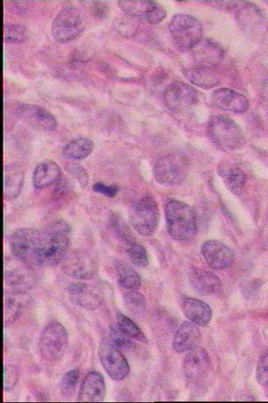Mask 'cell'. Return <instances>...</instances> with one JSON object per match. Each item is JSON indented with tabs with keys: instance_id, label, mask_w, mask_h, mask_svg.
Segmentation results:
<instances>
[{
	"instance_id": "obj_13",
	"label": "cell",
	"mask_w": 268,
	"mask_h": 403,
	"mask_svg": "<svg viewBox=\"0 0 268 403\" xmlns=\"http://www.w3.org/2000/svg\"><path fill=\"white\" fill-rule=\"evenodd\" d=\"M30 267L21 260L20 264L6 266L4 271L5 281L14 293H24L35 284V275Z\"/></svg>"
},
{
	"instance_id": "obj_37",
	"label": "cell",
	"mask_w": 268,
	"mask_h": 403,
	"mask_svg": "<svg viewBox=\"0 0 268 403\" xmlns=\"http://www.w3.org/2000/svg\"><path fill=\"white\" fill-rule=\"evenodd\" d=\"M256 379L260 385L268 383V348L262 353L258 360Z\"/></svg>"
},
{
	"instance_id": "obj_39",
	"label": "cell",
	"mask_w": 268,
	"mask_h": 403,
	"mask_svg": "<svg viewBox=\"0 0 268 403\" xmlns=\"http://www.w3.org/2000/svg\"><path fill=\"white\" fill-rule=\"evenodd\" d=\"M111 225L117 235L126 241L127 243L133 241L127 225L117 215L112 217Z\"/></svg>"
},
{
	"instance_id": "obj_31",
	"label": "cell",
	"mask_w": 268,
	"mask_h": 403,
	"mask_svg": "<svg viewBox=\"0 0 268 403\" xmlns=\"http://www.w3.org/2000/svg\"><path fill=\"white\" fill-rule=\"evenodd\" d=\"M117 328L130 338L142 342H147V337L139 327L127 316L119 313L116 318Z\"/></svg>"
},
{
	"instance_id": "obj_29",
	"label": "cell",
	"mask_w": 268,
	"mask_h": 403,
	"mask_svg": "<svg viewBox=\"0 0 268 403\" xmlns=\"http://www.w3.org/2000/svg\"><path fill=\"white\" fill-rule=\"evenodd\" d=\"M119 284L128 290H137L141 285L139 274L130 266L119 263L117 266Z\"/></svg>"
},
{
	"instance_id": "obj_16",
	"label": "cell",
	"mask_w": 268,
	"mask_h": 403,
	"mask_svg": "<svg viewBox=\"0 0 268 403\" xmlns=\"http://www.w3.org/2000/svg\"><path fill=\"white\" fill-rule=\"evenodd\" d=\"M211 367L210 357L202 347H196L185 356L183 360V370L185 376L191 380H198L204 376Z\"/></svg>"
},
{
	"instance_id": "obj_22",
	"label": "cell",
	"mask_w": 268,
	"mask_h": 403,
	"mask_svg": "<svg viewBox=\"0 0 268 403\" xmlns=\"http://www.w3.org/2000/svg\"><path fill=\"white\" fill-rule=\"evenodd\" d=\"M61 169L57 163L46 160L35 167L32 181L36 188L42 189L56 183L60 178Z\"/></svg>"
},
{
	"instance_id": "obj_7",
	"label": "cell",
	"mask_w": 268,
	"mask_h": 403,
	"mask_svg": "<svg viewBox=\"0 0 268 403\" xmlns=\"http://www.w3.org/2000/svg\"><path fill=\"white\" fill-rule=\"evenodd\" d=\"M169 30L174 43L180 48L191 49L202 38V27L193 16L179 13L170 20Z\"/></svg>"
},
{
	"instance_id": "obj_41",
	"label": "cell",
	"mask_w": 268,
	"mask_h": 403,
	"mask_svg": "<svg viewBox=\"0 0 268 403\" xmlns=\"http://www.w3.org/2000/svg\"><path fill=\"white\" fill-rule=\"evenodd\" d=\"M66 169L72 176L77 180L82 187L87 185L89 177L83 167L79 164L73 163L68 164L66 167Z\"/></svg>"
},
{
	"instance_id": "obj_2",
	"label": "cell",
	"mask_w": 268,
	"mask_h": 403,
	"mask_svg": "<svg viewBox=\"0 0 268 403\" xmlns=\"http://www.w3.org/2000/svg\"><path fill=\"white\" fill-rule=\"evenodd\" d=\"M170 235L177 241L191 239L195 234L197 223L193 208L186 203L170 199L164 207Z\"/></svg>"
},
{
	"instance_id": "obj_38",
	"label": "cell",
	"mask_w": 268,
	"mask_h": 403,
	"mask_svg": "<svg viewBox=\"0 0 268 403\" xmlns=\"http://www.w3.org/2000/svg\"><path fill=\"white\" fill-rule=\"evenodd\" d=\"M18 379V373L16 368L11 365H3V388L4 391L12 390L15 386Z\"/></svg>"
},
{
	"instance_id": "obj_30",
	"label": "cell",
	"mask_w": 268,
	"mask_h": 403,
	"mask_svg": "<svg viewBox=\"0 0 268 403\" xmlns=\"http://www.w3.org/2000/svg\"><path fill=\"white\" fill-rule=\"evenodd\" d=\"M154 1H119L120 8L128 16L146 18Z\"/></svg>"
},
{
	"instance_id": "obj_9",
	"label": "cell",
	"mask_w": 268,
	"mask_h": 403,
	"mask_svg": "<svg viewBox=\"0 0 268 403\" xmlns=\"http://www.w3.org/2000/svg\"><path fill=\"white\" fill-rule=\"evenodd\" d=\"M98 357L105 372L112 380L120 381L128 375L130 367L126 359L110 341L100 342Z\"/></svg>"
},
{
	"instance_id": "obj_17",
	"label": "cell",
	"mask_w": 268,
	"mask_h": 403,
	"mask_svg": "<svg viewBox=\"0 0 268 403\" xmlns=\"http://www.w3.org/2000/svg\"><path fill=\"white\" fill-rule=\"evenodd\" d=\"M211 102L216 108L235 113H244L249 107L245 96L228 88L214 90L211 95Z\"/></svg>"
},
{
	"instance_id": "obj_26",
	"label": "cell",
	"mask_w": 268,
	"mask_h": 403,
	"mask_svg": "<svg viewBox=\"0 0 268 403\" xmlns=\"http://www.w3.org/2000/svg\"><path fill=\"white\" fill-rule=\"evenodd\" d=\"M227 188L233 194L239 195L246 183V175L239 167L231 164H223L218 169Z\"/></svg>"
},
{
	"instance_id": "obj_45",
	"label": "cell",
	"mask_w": 268,
	"mask_h": 403,
	"mask_svg": "<svg viewBox=\"0 0 268 403\" xmlns=\"http://www.w3.org/2000/svg\"><path fill=\"white\" fill-rule=\"evenodd\" d=\"M262 97L268 108V76L265 78L262 84Z\"/></svg>"
},
{
	"instance_id": "obj_18",
	"label": "cell",
	"mask_w": 268,
	"mask_h": 403,
	"mask_svg": "<svg viewBox=\"0 0 268 403\" xmlns=\"http://www.w3.org/2000/svg\"><path fill=\"white\" fill-rule=\"evenodd\" d=\"M105 395V383L103 375L96 371L88 372L81 383L77 402H100Z\"/></svg>"
},
{
	"instance_id": "obj_1",
	"label": "cell",
	"mask_w": 268,
	"mask_h": 403,
	"mask_svg": "<svg viewBox=\"0 0 268 403\" xmlns=\"http://www.w3.org/2000/svg\"><path fill=\"white\" fill-rule=\"evenodd\" d=\"M70 234L69 225L61 220L40 229L20 228L11 235L10 248L15 257L30 266L53 267L68 252Z\"/></svg>"
},
{
	"instance_id": "obj_25",
	"label": "cell",
	"mask_w": 268,
	"mask_h": 403,
	"mask_svg": "<svg viewBox=\"0 0 268 403\" xmlns=\"http://www.w3.org/2000/svg\"><path fill=\"white\" fill-rule=\"evenodd\" d=\"M184 73L191 83L202 88H211L220 83V78L212 68L195 66L186 69Z\"/></svg>"
},
{
	"instance_id": "obj_24",
	"label": "cell",
	"mask_w": 268,
	"mask_h": 403,
	"mask_svg": "<svg viewBox=\"0 0 268 403\" xmlns=\"http://www.w3.org/2000/svg\"><path fill=\"white\" fill-rule=\"evenodd\" d=\"M24 181V174L17 166L6 167L3 171V194L6 199L12 200L20 194Z\"/></svg>"
},
{
	"instance_id": "obj_43",
	"label": "cell",
	"mask_w": 268,
	"mask_h": 403,
	"mask_svg": "<svg viewBox=\"0 0 268 403\" xmlns=\"http://www.w3.org/2000/svg\"><path fill=\"white\" fill-rule=\"evenodd\" d=\"M92 189L94 192L102 194L107 197H114L119 191V188L117 186L107 185L100 182L94 183Z\"/></svg>"
},
{
	"instance_id": "obj_6",
	"label": "cell",
	"mask_w": 268,
	"mask_h": 403,
	"mask_svg": "<svg viewBox=\"0 0 268 403\" xmlns=\"http://www.w3.org/2000/svg\"><path fill=\"white\" fill-rule=\"evenodd\" d=\"M159 218V211L154 198L145 195L138 199L130 211V222L135 230L142 236L155 231Z\"/></svg>"
},
{
	"instance_id": "obj_11",
	"label": "cell",
	"mask_w": 268,
	"mask_h": 403,
	"mask_svg": "<svg viewBox=\"0 0 268 403\" xmlns=\"http://www.w3.org/2000/svg\"><path fill=\"white\" fill-rule=\"evenodd\" d=\"M61 262L62 270L67 275L77 279L91 278L98 269L96 258L85 250L68 252Z\"/></svg>"
},
{
	"instance_id": "obj_35",
	"label": "cell",
	"mask_w": 268,
	"mask_h": 403,
	"mask_svg": "<svg viewBox=\"0 0 268 403\" xmlns=\"http://www.w3.org/2000/svg\"><path fill=\"white\" fill-rule=\"evenodd\" d=\"M80 378L78 369H70L66 372L61 381L60 391L63 396L68 397L73 395Z\"/></svg>"
},
{
	"instance_id": "obj_5",
	"label": "cell",
	"mask_w": 268,
	"mask_h": 403,
	"mask_svg": "<svg viewBox=\"0 0 268 403\" xmlns=\"http://www.w3.org/2000/svg\"><path fill=\"white\" fill-rule=\"evenodd\" d=\"M189 164L182 154L171 153L159 157L156 161L153 173L156 181L162 185L180 184L188 175Z\"/></svg>"
},
{
	"instance_id": "obj_3",
	"label": "cell",
	"mask_w": 268,
	"mask_h": 403,
	"mask_svg": "<svg viewBox=\"0 0 268 403\" xmlns=\"http://www.w3.org/2000/svg\"><path fill=\"white\" fill-rule=\"evenodd\" d=\"M207 129L209 139L221 150H237L245 143L241 128L228 117L214 116L209 121Z\"/></svg>"
},
{
	"instance_id": "obj_10",
	"label": "cell",
	"mask_w": 268,
	"mask_h": 403,
	"mask_svg": "<svg viewBox=\"0 0 268 403\" xmlns=\"http://www.w3.org/2000/svg\"><path fill=\"white\" fill-rule=\"evenodd\" d=\"M67 294L73 304L87 310L99 308L105 299V289L100 284L73 283L68 287Z\"/></svg>"
},
{
	"instance_id": "obj_32",
	"label": "cell",
	"mask_w": 268,
	"mask_h": 403,
	"mask_svg": "<svg viewBox=\"0 0 268 403\" xmlns=\"http://www.w3.org/2000/svg\"><path fill=\"white\" fill-rule=\"evenodd\" d=\"M126 253L131 262L140 267H144L149 264V259L145 248L137 243L131 241L127 243Z\"/></svg>"
},
{
	"instance_id": "obj_44",
	"label": "cell",
	"mask_w": 268,
	"mask_h": 403,
	"mask_svg": "<svg viewBox=\"0 0 268 403\" xmlns=\"http://www.w3.org/2000/svg\"><path fill=\"white\" fill-rule=\"evenodd\" d=\"M94 15L98 18H104L109 13V6L103 1H95L92 6Z\"/></svg>"
},
{
	"instance_id": "obj_42",
	"label": "cell",
	"mask_w": 268,
	"mask_h": 403,
	"mask_svg": "<svg viewBox=\"0 0 268 403\" xmlns=\"http://www.w3.org/2000/svg\"><path fill=\"white\" fill-rule=\"evenodd\" d=\"M20 309V303L13 298H7L5 302V318L15 320Z\"/></svg>"
},
{
	"instance_id": "obj_28",
	"label": "cell",
	"mask_w": 268,
	"mask_h": 403,
	"mask_svg": "<svg viewBox=\"0 0 268 403\" xmlns=\"http://www.w3.org/2000/svg\"><path fill=\"white\" fill-rule=\"evenodd\" d=\"M94 143L88 138H77L68 142L63 148V155L68 159L80 160L87 157L94 150Z\"/></svg>"
},
{
	"instance_id": "obj_23",
	"label": "cell",
	"mask_w": 268,
	"mask_h": 403,
	"mask_svg": "<svg viewBox=\"0 0 268 403\" xmlns=\"http://www.w3.org/2000/svg\"><path fill=\"white\" fill-rule=\"evenodd\" d=\"M182 311L187 318L200 326L207 325L211 318L212 312L209 305L193 297L183 301Z\"/></svg>"
},
{
	"instance_id": "obj_27",
	"label": "cell",
	"mask_w": 268,
	"mask_h": 403,
	"mask_svg": "<svg viewBox=\"0 0 268 403\" xmlns=\"http://www.w3.org/2000/svg\"><path fill=\"white\" fill-rule=\"evenodd\" d=\"M239 23L246 31H263L266 27V22L263 15L253 6H245L239 12Z\"/></svg>"
},
{
	"instance_id": "obj_8",
	"label": "cell",
	"mask_w": 268,
	"mask_h": 403,
	"mask_svg": "<svg viewBox=\"0 0 268 403\" xmlns=\"http://www.w3.org/2000/svg\"><path fill=\"white\" fill-rule=\"evenodd\" d=\"M84 29V19L81 11L73 6L61 9L54 17L51 32L54 38L61 43L77 37Z\"/></svg>"
},
{
	"instance_id": "obj_14",
	"label": "cell",
	"mask_w": 268,
	"mask_h": 403,
	"mask_svg": "<svg viewBox=\"0 0 268 403\" xmlns=\"http://www.w3.org/2000/svg\"><path fill=\"white\" fill-rule=\"evenodd\" d=\"M201 252L207 264L214 269H226L232 264L234 257L231 248L218 240L205 241Z\"/></svg>"
},
{
	"instance_id": "obj_40",
	"label": "cell",
	"mask_w": 268,
	"mask_h": 403,
	"mask_svg": "<svg viewBox=\"0 0 268 403\" xmlns=\"http://www.w3.org/2000/svg\"><path fill=\"white\" fill-rule=\"evenodd\" d=\"M166 15V10L164 7L158 2L154 1L145 19L149 23L156 24L162 22L165 18Z\"/></svg>"
},
{
	"instance_id": "obj_36",
	"label": "cell",
	"mask_w": 268,
	"mask_h": 403,
	"mask_svg": "<svg viewBox=\"0 0 268 403\" xmlns=\"http://www.w3.org/2000/svg\"><path fill=\"white\" fill-rule=\"evenodd\" d=\"M110 342L119 350H128L134 346V344L130 337L122 333L117 327L111 330Z\"/></svg>"
},
{
	"instance_id": "obj_12",
	"label": "cell",
	"mask_w": 268,
	"mask_h": 403,
	"mask_svg": "<svg viewBox=\"0 0 268 403\" xmlns=\"http://www.w3.org/2000/svg\"><path fill=\"white\" fill-rule=\"evenodd\" d=\"M166 106L172 112H183L195 105L198 94L194 87L181 81L170 84L163 94Z\"/></svg>"
},
{
	"instance_id": "obj_4",
	"label": "cell",
	"mask_w": 268,
	"mask_h": 403,
	"mask_svg": "<svg viewBox=\"0 0 268 403\" xmlns=\"http://www.w3.org/2000/svg\"><path fill=\"white\" fill-rule=\"evenodd\" d=\"M68 343V334L64 325L58 321H51L43 328L40 335V355L47 362H57L65 354Z\"/></svg>"
},
{
	"instance_id": "obj_19",
	"label": "cell",
	"mask_w": 268,
	"mask_h": 403,
	"mask_svg": "<svg viewBox=\"0 0 268 403\" xmlns=\"http://www.w3.org/2000/svg\"><path fill=\"white\" fill-rule=\"evenodd\" d=\"M17 113L36 129L51 132L57 127V121L54 116L41 106L22 104L17 108Z\"/></svg>"
},
{
	"instance_id": "obj_21",
	"label": "cell",
	"mask_w": 268,
	"mask_h": 403,
	"mask_svg": "<svg viewBox=\"0 0 268 403\" xmlns=\"http://www.w3.org/2000/svg\"><path fill=\"white\" fill-rule=\"evenodd\" d=\"M189 279L192 286L202 294L214 295L222 289L221 279L214 274L202 269H193Z\"/></svg>"
},
{
	"instance_id": "obj_34",
	"label": "cell",
	"mask_w": 268,
	"mask_h": 403,
	"mask_svg": "<svg viewBox=\"0 0 268 403\" xmlns=\"http://www.w3.org/2000/svg\"><path fill=\"white\" fill-rule=\"evenodd\" d=\"M124 302L128 309L135 314L142 313L146 308L144 296L137 290H129L124 295Z\"/></svg>"
},
{
	"instance_id": "obj_15",
	"label": "cell",
	"mask_w": 268,
	"mask_h": 403,
	"mask_svg": "<svg viewBox=\"0 0 268 403\" xmlns=\"http://www.w3.org/2000/svg\"><path fill=\"white\" fill-rule=\"evenodd\" d=\"M191 50L195 66L212 68L219 64L224 58V50L210 39L202 38Z\"/></svg>"
},
{
	"instance_id": "obj_33",
	"label": "cell",
	"mask_w": 268,
	"mask_h": 403,
	"mask_svg": "<svg viewBox=\"0 0 268 403\" xmlns=\"http://www.w3.org/2000/svg\"><path fill=\"white\" fill-rule=\"evenodd\" d=\"M27 38V27L22 24H6L3 27V39L9 43H22Z\"/></svg>"
},
{
	"instance_id": "obj_20",
	"label": "cell",
	"mask_w": 268,
	"mask_h": 403,
	"mask_svg": "<svg viewBox=\"0 0 268 403\" xmlns=\"http://www.w3.org/2000/svg\"><path fill=\"white\" fill-rule=\"evenodd\" d=\"M200 338V332L195 324L184 322L174 334L172 348L177 353L189 351L198 346Z\"/></svg>"
}]
</instances>
